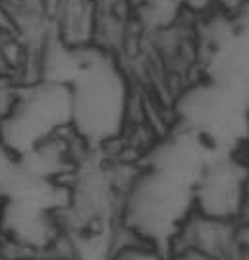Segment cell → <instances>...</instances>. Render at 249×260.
I'll return each mask as SVG.
<instances>
[{"label":"cell","mask_w":249,"mask_h":260,"mask_svg":"<svg viewBox=\"0 0 249 260\" xmlns=\"http://www.w3.org/2000/svg\"><path fill=\"white\" fill-rule=\"evenodd\" d=\"M72 127L70 85L43 83L14 99L0 120L4 147L16 154H29L60 131Z\"/></svg>","instance_id":"obj_2"},{"label":"cell","mask_w":249,"mask_h":260,"mask_svg":"<svg viewBox=\"0 0 249 260\" xmlns=\"http://www.w3.org/2000/svg\"><path fill=\"white\" fill-rule=\"evenodd\" d=\"M193 212L222 222L247 220V170L238 158L207 164L193 187Z\"/></svg>","instance_id":"obj_3"},{"label":"cell","mask_w":249,"mask_h":260,"mask_svg":"<svg viewBox=\"0 0 249 260\" xmlns=\"http://www.w3.org/2000/svg\"><path fill=\"white\" fill-rule=\"evenodd\" d=\"M166 260H214L207 256L203 252L193 251V249H170L168 251V258Z\"/></svg>","instance_id":"obj_5"},{"label":"cell","mask_w":249,"mask_h":260,"mask_svg":"<svg viewBox=\"0 0 249 260\" xmlns=\"http://www.w3.org/2000/svg\"><path fill=\"white\" fill-rule=\"evenodd\" d=\"M0 260H46V258H43V254L19 252V254H12V256H6V258H0Z\"/></svg>","instance_id":"obj_6"},{"label":"cell","mask_w":249,"mask_h":260,"mask_svg":"<svg viewBox=\"0 0 249 260\" xmlns=\"http://www.w3.org/2000/svg\"><path fill=\"white\" fill-rule=\"evenodd\" d=\"M72 129L93 145L110 143L124 135L129 120V93L120 68L106 56L89 60L70 83Z\"/></svg>","instance_id":"obj_1"},{"label":"cell","mask_w":249,"mask_h":260,"mask_svg":"<svg viewBox=\"0 0 249 260\" xmlns=\"http://www.w3.org/2000/svg\"><path fill=\"white\" fill-rule=\"evenodd\" d=\"M124 230H126V233H124L126 239H118L116 237V245H114V251H112L108 260H166L168 258V251L166 249L137 237L133 232H129L126 225H124Z\"/></svg>","instance_id":"obj_4"}]
</instances>
